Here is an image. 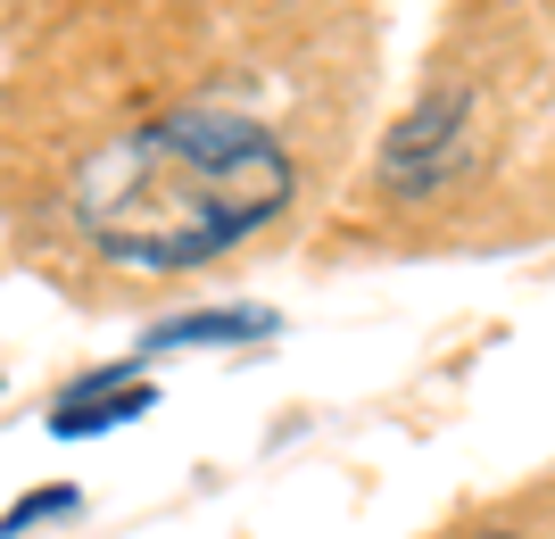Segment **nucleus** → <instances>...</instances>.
Segmentation results:
<instances>
[{
    "instance_id": "6",
    "label": "nucleus",
    "mask_w": 555,
    "mask_h": 539,
    "mask_svg": "<svg viewBox=\"0 0 555 539\" xmlns=\"http://www.w3.org/2000/svg\"><path fill=\"white\" fill-rule=\"evenodd\" d=\"M473 539H506V531H473Z\"/></svg>"
},
{
    "instance_id": "2",
    "label": "nucleus",
    "mask_w": 555,
    "mask_h": 539,
    "mask_svg": "<svg viewBox=\"0 0 555 539\" xmlns=\"http://www.w3.org/2000/svg\"><path fill=\"white\" fill-rule=\"evenodd\" d=\"M473 166V92L464 84H431L406 117L382 133V191L390 200H431Z\"/></svg>"
},
{
    "instance_id": "3",
    "label": "nucleus",
    "mask_w": 555,
    "mask_h": 539,
    "mask_svg": "<svg viewBox=\"0 0 555 539\" xmlns=\"http://www.w3.org/2000/svg\"><path fill=\"white\" fill-rule=\"evenodd\" d=\"M158 407V390L141 382V365L125 357V365H100V374L67 382L59 399H50V432L59 440H92V432H116V423H141Z\"/></svg>"
},
{
    "instance_id": "4",
    "label": "nucleus",
    "mask_w": 555,
    "mask_h": 539,
    "mask_svg": "<svg viewBox=\"0 0 555 539\" xmlns=\"http://www.w3.org/2000/svg\"><path fill=\"white\" fill-rule=\"evenodd\" d=\"M282 316L274 307H191V316H166L133 341V365L141 357H166V349H241V341H274Z\"/></svg>"
},
{
    "instance_id": "1",
    "label": "nucleus",
    "mask_w": 555,
    "mask_h": 539,
    "mask_svg": "<svg viewBox=\"0 0 555 539\" xmlns=\"http://www.w3.org/2000/svg\"><path fill=\"white\" fill-rule=\"evenodd\" d=\"M299 200V158L241 108H166L67 166V224L125 274H191L232 258Z\"/></svg>"
},
{
    "instance_id": "5",
    "label": "nucleus",
    "mask_w": 555,
    "mask_h": 539,
    "mask_svg": "<svg viewBox=\"0 0 555 539\" xmlns=\"http://www.w3.org/2000/svg\"><path fill=\"white\" fill-rule=\"evenodd\" d=\"M59 515H75V490H42V498H17V506H9V539H17V531H34V523H59Z\"/></svg>"
}]
</instances>
